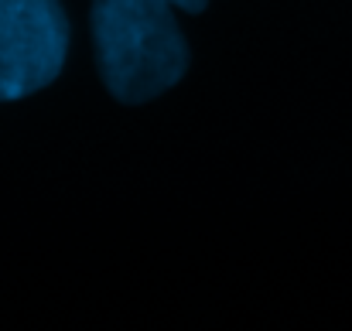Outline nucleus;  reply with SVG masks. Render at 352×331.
Segmentation results:
<instances>
[{
  "mask_svg": "<svg viewBox=\"0 0 352 331\" xmlns=\"http://www.w3.org/2000/svg\"><path fill=\"white\" fill-rule=\"evenodd\" d=\"M65 52L69 17L58 0H0V103L52 86Z\"/></svg>",
  "mask_w": 352,
  "mask_h": 331,
  "instance_id": "f03ea898",
  "label": "nucleus"
},
{
  "mask_svg": "<svg viewBox=\"0 0 352 331\" xmlns=\"http://www.w3.org/2000/svg\"><path fill=\"white\" fill-rule=\"evenodd\" d=\"M168 3H175V7H182V10H188V14H199V10H206L209 0H168Z\"/></svg>",
  "mask_w": 352,
  "mask_h": 331,
  "instance_id": "7ed1b4c3",
  "label": "nucleus"
},
{
  "mask_svg": "<svg viewBox=\"0 0 352 331\" xmlns=\"http://www.w3.org/2000/svg\"><path fill=\"white\" fill-rule=\"evenodd\" d=\"M93 45L107 93L126 106L168 93L188 69L168 0H93Z\"/></svg>",
  "mask_w": 352,
  "mask_h": 331,
  "instance_id": "f257e3e1",
  "label": "nucleus"
}]
</instances>
